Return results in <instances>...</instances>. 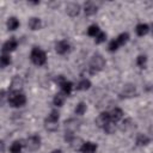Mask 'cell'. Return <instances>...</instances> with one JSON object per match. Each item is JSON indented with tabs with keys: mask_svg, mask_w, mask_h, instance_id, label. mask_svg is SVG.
Returning <instances> with one entry per match:
<instances>
[{
	"mask_svg": "<svg viewBox=\"0 0 153 153\" xmlns=\"http://www.w3.org/2000/svg\"><path fill=\"white\" fill-rule=\"evenodd\" d=\"M7 102L12 108H22L26 104V96L20 90H12L7 96Z\"/></svg>",
	"mask_w": 153,
	"mask_h": 153,
	"instance_id": "cell-1",
	"label": "cell"
},
{
	"mask_svg": "<svg viewBox=\"0 0 153 153\" xmlns=\"http://www.w3.org/2000/svg\"><path fill=\"white\" fill-rule=\"evenodd\" d=\"M30 60L36 66H43L47 63V54L39 47H33L30 51Z\"/></svg>",
	"mask_w": 153,
	"mask_h": 153,
	"instance_id": "cell-2",
	"label": "cell"
},
{
	"mask_svg": "<svg viewBox=\"0 0 153 153\" xmlns=\"http://www.w3.org/2000/svg\"><path fill=\"white\" fill-rule=\"evenodd\" d=\"M59 120H60V114L57 110H51L50 114L47 116L44 121V128L48 131H55L59 128Z\"/></svg>",
	"mask_w": 153,
	"mask_h": 153,
	"instance_id": "cell-3",
	"label": "cell"
},
{
	"mask_svg": "<svg viewBox=\"0 0 153 153\" xmlns=\"http://www.w3.org/2000/svg\"><path fill=\"white\" fill-rule=\"evenodd\" d=\"M105 67V60L100 54H94L91 57V62H90V72L91 74H96L99 71H102Z\"/></svg>",
	"mask_w": 153,
	"mask_h": 153,
	"instance_id": "cell-4",
	"label": "cell"
},
{
	"mask_svg": "<svg viewBox=\"0 0 153 153\" xmlns=\"http://www.w3.org/2000/svg\"><path fill=\"white\" fill-rule=\"evenodd\" d=\"M41 143H42V139H41V136L37 135V134H32V135H30V136L26 137L24 146H25V148H26L27 151H30V152H35V151L39 149Z\"/></svg>",
	"mask_w": 153,
	"mask_h": 153,
	"instance_id": "cell-5",
	"label": "cell"
},
{
	"mask_svg": "<svg viewBox=\"0 0 153 153\" xmlns=\"http://www.w3.org/2000/svg\"><path fill=\"white\" fill-rule=\"evenodd\" d=\"M109 122H111V118H110V112L109 111H103L98 115V117L94 120V123L97 127L99 128H104Z\"/></svg>",
	"mask_w": 153,
	"mask_h": 153,
	"instance_id": "cell-6",
	"label": "cell"
},
{
	"mask_svg": "<svg viewBox=\"0 0 153 153\" xmlns=\"http://www.w3.org/2000/svg\"><path fill=\"white\" fill-rule=\"evenodd\" d=\"M135 128H136V123L131 118H124L120 124V130L123 133H131Z\"/></svg>",
	"mask_w": 153,
	"mask_h": 153,
	"instance_id": "cell-7",
	"label": "cell"
},
{
	"mask_svg": "<svg viewBox=\"0 0 153 153\" xmlns=\"http://www.w3.org/2000/svg\"><path fill=\"white\" fill-rule=\"evenodd\" d=\"M69 49H71V44H69V42L66 41V39H61V41L56 42V44H55V51H56L59 55H65V54H67V53L69 51Z\"/></svg>",
	"mask_w": 153,
	"mask_h": 153,
	"instance_id": "cell-8",
	"label": "cell"
},
{
	"mask_svg": "<svg viewBox=\"0 0 153 153\" xmlns=\"http://www.w3.org/2000/svg\"><path fill=\"white\" fill-rule=\"evenodd\" d=\"M17 48H18V41H17L16 38L12 37V38L7 39V41L2 44V53H5V54H10V53L14 51Z\"/></svg>",
	"mask_w": 153,
	"mask_h": 153,
	"instance_id": "cell-9",
	"label": "cell"
},
{
	"mask_svg": "<svg viewBox=\"0 0 153 153\" xmlns=\"http://www.w3.org/2000/svg\"><path fill=\"white\" fill-rule=\"evenodd\" d=\"M81 11V7L78 2H68L66 5V13L69 17H76Z\"/></svg>",
	"mask_w": 153,
	"mask_h": 153,
	"instance_id": "cell-10",
	"label": "cell"
},
{
	"mask_svg": "<svg viewBox=\"0 0 153 153\" xmlns=\"http://www.w3.org/2000/svg\"><path fill=\"white\" fill-rule=\"evenodd\" d=\"M136 94V87L133 84H126L121 91V97L123 98H131Z\"/></svg>",
	"mask_w": 153,
	"mask_h": 153,
	"instance_id": "cell-11",
	"label": "cell"
},
{
	"mask_svg": "<svg viewBox=\"0 0 153 153\" xmlns=\"http://www.w3.org/2000/svg\"><path fill=\"white\" fill-rule=\"evenodd\" d=\"M98 149V146L97 143L92 142V141H85L81 147H80V153H96Z\"/></svg>",
	"mask_w": 153,
	"mask_h": 153,
	"instance_id": "cell-12",
	"label": "cell"
},
{
	"mask_svg": "<svg viewBox=\"0 0 153 153\" xmlns=\"http://www.w3.org/2000/svg\"><path fill=\"white\" fill-rule=\"evenodd\" d=\"M27 27L31 31H37L42 27V19L38 17H31L27 20Z\"/></svg>",
	"mask_w": 153,
	"mask_h": 153,
	"instance_id": "cell-13",
	"label": "cell"
},
{
	"mask_svg": "<svg viewBox=\"0 0 153 153\" xmlns=\"http://www.w3.org/2000/svg\"><path fill=\"white\" fill-rule=\"evenodd\" d=\"M82 10H84V13H85L86 16L91 17V16H94V14L97 13L98 7H97V5H96L94 2L87 1V2L84 4V8H82Z\"/></svg>",
	"mask_w": 153,
	"mask_h": 153,
	"instance_id": "cell-14",
	"label": "cell"
},
{
	"mask_svg": "<svg viewBox=\"0 0 153 153\" xmlns=\"http://www.w3.org/2000/svg\"><path fill=\"white\" fill-rule=\"evenodd\" d=\"M110 112V118H111V121L112 122H115V123H118L122 118H123V115H124V112H123V110L121 109V108H114L111 111H109Z\"/></svg>",
	"mask_w": 153,
	"mask_h": 153,
	"instance_id": "cell-15",
	"label": "cell"
},
{
	"mask_svg": "<svg viewBox=\"0 0 153 153\" xmlns=\"http://www.w3.org/2000/svg\"><path fill=\"white\" fill-rule=\"evenodd\" d=\"M149 31H151V26H149L148 24H146V23H140V24H137L136 27H135V32H136V35L140 36V37L146 36Z\"/></svg>",
	"mask_w": 153,
	"mask_h": 153,
	"instance_id": "cell-16",
	"label": "cell"
},
{
	"mask_svg": "<svg viewBox=\"0 0 153 153\" xmlns=\"http://www.w3.org/2000/svg\"><path fill=\"white\" fill-rule=\"evenodd\" d=\"M60 88H61V92H62L65 96H69V94L72 93L73 88H74V85H73L72 81H69V80H65V81L60 85Z\"/></svg>",
	"mask_w": 153,
	"mask_h": 153,
	"instance_id": "cell-17",
	"label": "cell"
},
{
	"mask_svg": "<svg viewBox=\"0 0 153 153\" xmlns=\"http://www.w3.org/2000/svg\"><path fill=\"white\" fill-rule=\"evenodd\" d=\"M91 86H92V82L90 81V79L84 78V79H81V80L76 84L75 88H76L78 91H87V90L91 88Z\"/></svg>",
	"mask_w": 153,
	"mask_h": 153,
	"instance_id": "cell-18",
	"label": "cell"
},
{
	"mask_svg": "<svg viewBox=\"0 0 153 153\" xmlns=\"http://www.w3.org/2000/svg\"><path fill=\"white\" fill-rule=\"evenodd\" d=\"M79 127V122L74 118H71L68 121L65 122V128H66V131H71V133H75V130L78 129Z\"/></svg>",
	"mask_w": 153,
	"mask_h": 153,
	"instance_id": "cell-19",
	"label": "cell"
},
{
	"mask_svg": "<svg viewBox=\"0 0 153 153\" xmlns=\"http://www.w3.org/2000/svg\"><path fill=\"white\" fill-rule=\"evenodd\" d=\"M19 25H20V23H19V20H18L17 17H10V18L7 19V22H6V26H7V29H8L10 31L17 30V29L19 27Z\"/></svg>",
	"mask_w": 153,
	"mask_h": 153,
	"instance_id": "cell-20",
	"label": "cell"
},
{
	"mask_svg": "<svg viewBox=\"0 0 153 153\" xmlns=\"http://www.w3.org/2000/svg\"><path fill=\"white\" fill-rule=\"evenodd\" d=\"M149 142H151V139H149L146 134H137V136H136V139H135L136 146H140V147L147 146Z\"/></svg>",
	"mask_w": 153,
	"mask_h": 153,
	"instance_id": "cell-21",
	"label": "cell"
},
{
	"mask_svg": "<svg viewBox=\"0 0 153 153\" xmlns=\"http://www.w3.org/2000/svg\"><path fill=\"white\" fill-rule=\"evenodd\" d=\"M23 147H24V143H23L22 141H19V140H16V141H13V142L11 143V146H10V152H11V153H20L22 149H23Z\"/></svg>",
	"mask_w": 153,
	"mask_h": 153,
	"instance_id": "cell-22",
	"label": "cell"
},
{
	"mask_svg": "<svg viewBox=\"0 0 153 153\" xmlns=\"http://www.w3.org/2000/svg\"><path fill=\"white\" fill-rule=\"evenodd\" d=\"M66 96L62 93V92H60V93H56L55 96H54V98H53V104L56 106V108H60V106H62L63 105V103H65V98Z\"/></svg>",
	"mask_w": 153,
	"mask_h": 153,
	"instance_id": "cell-23",
	"label": "cell"
},
{
	"mask_svg": "<svg viewBox=\"0 0 153 153\" xmlns=\"http://www.w3.org/2000/svg\"><path fill=\"white\" fill-rule=\"evenodd\" d=\"M86 110H87V105H86V103L80 102V103L76 104V106H75V109H74V114L78 115V116H82V115L86 112Z\"/></svg>",
	"mask_w": 153,
	"mask_h": 153,
	"instance_id": "cell-24",
	"label": "cell"
},
{
	"mask_svg": "<svg viewBox=\"0 0 153 153\" xmlns=\"http://www.w3.org/2000/svg\"><path fill=\"white\" fill-rule=\"evenodd\" d=\"M129 38H130V36H129V33H128V32H122V33H120V35L116 37V41L118 42L120 47H122V45H124V44H127V43H128Z\"/></svg>",
	"mask_w": 153,
	"mask_h": 153,
	"instance_id": "cell-25",
	"label": "cell"
},
{
	"mask_svg": "<svg viewBox=\"0 0 153 153\" xmlns=\"http://www.w3.org/2000/svg\"><path fill=\"white\" fill-rule=\"evenodd\" d=\"M99 32H100V29H99V26L97 24H92V25H90L87 27V35L90 37H94L96 38Z\"/></svg>",
	"mask_w": 153,
	"mask_h": 153,
	"instance_id": "cell-26",
	"label": "cell"
},
{
	"mask_svg": "<svg viewBox=\"0 0 153 153\" xmlns=\"http://www.w3.org/2000/svg\"><path fill=\"white\" fill-rule=\"evenodd\" d=\"M11 62H12L11 55H10V54H5V53H2V55H1V57H0V65H1V67L5 68V67L10 66Z\"/></svg>",
	"mask_w": 153,
	"mask_h": 153,
	"instance_id": "cell-27",
	"label": "cell"
},
{
	"mask_svg": "<svg viewBox=\"0 0 153 153\" xmlns=\"http://www.w3.org/2000/svg\"><path fill=\"white\" fill-rule=\"evenodd\" d=\"M116 129H117V123H115V122H109L104 128H103V130L106 133V134H109V135H111V134H114L115 131H116Z\"/></svg>",
	"mask_w": 153,
	"mask_h": 153,
	"instance_id": "cell-28",
	"label": "cell"
},
{
	"mask_svg": "<svg viewBox=\"0 0 153 153\" xmlns=\"http://www.w3.org/2000/svg\"><path fill=\"white\" fill-rule=\"evenodd\" d=\"M136 65L140 67V68H145L146 65H147V56L146 55H139L136 57Z\"/></svg>",
	"mask_w": 153,
	"mask_h": 153,
	"instance_id": "cell-29",
	"label": "cell"
},
{
	"mask_svg": "<svg viewBox=\"0 0 153 153\" xmlns=\"http://www.w3.org/2000/svg\"><path fill=\"white\" fill-rule=\"evenodd\" d=\"M118 49H120V44H118V42L116 41V38L109 42V45H108V50H109V51L114 53V51H117Z\"/></svg>",
	"mask_w": 153,
	"mask_h": 153,
	"instance_id": "cell-30",
	"label": "cell"
},
{
	"mask_svg": "<svg viewBox=\"0 0 153 153\" xmlns=\"http://www.w3.org/2000/svg\"><path fill=\"white\" fill-rule=\"evenodd\" d=\"M105 41H106V33H105V32H103V31H100V32L97 35V37L94 38V42H96L97 44L104 43Z\"/></svg>",
	"mask_w": 153,
	"mask_h": 153,
	"instance_id": "cell-31",
	"label": "cell"
},
{
	"mask_svg": "<svg viewBox=\"0 0 153 153\" xmlns=\"http://www.w3.org/2000/svg\"><path fill=\"white\" fill-rule=\"evenodd\" d=\"M50 153H63V152H62L61 149H53Z\"/></svg>",
	"mask_w": 153,
	"mask_h": 153,
	"instance_id": "cell-32",
	"label": "cell"
},
{
	"mask_svg": "<svg viewBox=\"0 0 153 153\" xmlns=\"http://www.w3.org/2000/svg\"><path fill=\"white\" fill-rule=\"evenodd\" d=\"M151 31L153 32V24H152V26H151Z\"/></svg>",
	"mask_w": 153,
	"mask_h": 153,
	"instance_id": "cell-33",
	"label": "cell"
}]
</instances>
